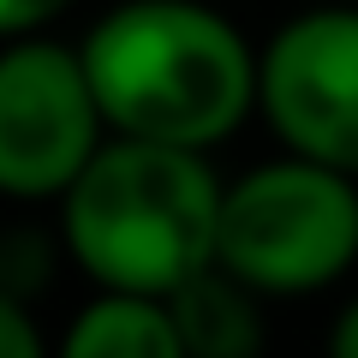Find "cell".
I'll list each match as a JSON object with an SVG mask.
<instances>
[{
  "mask_svg": "<svg viewBox=\"0 0 358 358\" xmlns=\"http://www.w3.org/2000/svg\"><path fill=\"white\" fill-rule=\"evenodd\" d=\"M78 54L120 138L215 150L257 108V48L203 0H120Z\"/></svg>",
  "mask_w": 358,
  "mask_h": 358,
  "instance_id": "cell-1",
  "label": "cell"
},
{
  "mask_svg": "<svg viewBox=\"0 0 358 358\" xmlns=\"http://www.w3.org/2000/svg\"><path fill=\"white\" fill-rule=\"evenodd\" d=\"M221 185L209 150L108 131L60 192L66 257L96 287L173 299L192 275L215 268Z\"/></svg>",
  "mask_w": 358,
  "mask_h": 358,
  "instance_id": "cell-2",
  "label": "cell"
},
{
  "mask_svg": "<svg viewBox=\"0 0 358 358\" xmlns=\"http://www.w3.org/2000/svg\"><path fill=\"white\" fill-rule=\"evenodd\" d=\"M358 263V179L287 150L221 185L215 268L257 299L322 293Z\"/></svg>",
  "mask_w": 358,
  "mask_h": 358,
  "instance_id": "cell-3",
  "label": "cell"
},
{
  "mask_svg": "<svg viewBox=\"0 0 358 358\" xmlns=\"http://www.w3.org/2000/svg\"><path fill=\"white\" fill-rule=\"evenodd\" d=\"M108 138L84 54L42 30L0 42V197L60 203Z\"/></svg>",
  "mask_w": 358,
  "mask_h": 358,
  "instance_id": "cell-4",
  "label": "cell"
},
{
  "mask_svg": "<svg viewBox=\"0 0 358 358\" xmlns=\"http://www.w3.org/2000/svg\"><path fill=\"white\" fill-rule=\"evenodd\" d=\"M257 114L293 155L358 179V6H310L257 48Z\"/></svg>",
  "mask_w": 358,
  "mask_h": 358,
  "instance_id": "cell-5",
  "label": "cell"
},
{
  "mask_svg": "<svg viewBox=\"0 0 358 358\" xmlns=\"http://www.w3.org/2000/svg\"><path fill=\"white\" fill-rule=\"evenodd\" d=\"M60 346L72 358H185L173 305L150 293H114V287H96V299L72 317Z\"/></svg>",
  "mask_w": 358,
  "mask_h": 358,
  "instance_id": "cell-6",
  "label": "cell"
},
{
  "mask_svg": "<svg viewBox=\"0 0 358 358\" xmlns=\"http://www.w3.org/2000/svg\"><path fill=\"white\" fill-rule=\"evenodd\" d=\"M167 305H173V322H179L185 352L233 358V352H251V346L263 341L257 293L245 281H233L227 268H203V275H192Z\"/></svg>",
  "mask_w": 358,
  "mask_h": 358,
  "instance_id": "cell-7",
  "label": "cell"
},
{
  "mask_svg": "<svg viewBox=\"0 0 358 358\" xmlns=\"http://www.w3.org/2000/svg\"><path fill=\"white\" fill-rule=\"evenodd\" d=\"M42 329L36 317L24 310V299L13 293V287H0V358H36L42 352Z\"/></svg>",
  "mask_w": 358,
  "mask_h": 358,
  "instance_id": "cell-8",
  "label": "cell"
},
{
  "mask_svg": "<svg viewBox=\"0 0 358 358\" xmlns=\"http://www.w3.org/2000/svg\"><path fill=\"white\" fill-rule=\"evenodd\" d=\"M78 0H0V42L6 36H30V30H48L60 13H72Z\"/></svg>",
  "mask_w": 358,
  "mask_h": 358,
  "instance_id": "cell-9",
  "label": "cell"
},
{
  "mask_svg": "<svg viewBox=\"0 0 358 358\" xmlns=\"http://www.w3.org/2000/svg\"><path fill=\"white\" fill-rule=\"evenodd\" d=\"M329 346H334L341 358H358V299L341 310V317H334V329H329Z\"/></svg>",
  "mask_w": 358,
  "mask_h": 358,
  "instance_id": "cell-10",
  "label": "cell"
}]
</instances>
